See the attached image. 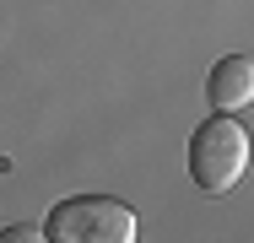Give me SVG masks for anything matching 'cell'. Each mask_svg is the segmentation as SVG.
Listing matches in <instances>:
<instances>
[{
    "label": "cell",
    "instance_id": "6da1fadb",
    "mask_svg": "<svg viewBox=\"0 0 254 243\" xmlns=\"http://www.w3.org/2000/svg\"><path fill=\"white\" fill-rule=\"evenodd\" d=\"M44 233H49V243H135L141 222L114 194H76L49 211Z\"/></svg>",
    "mask_w": 254,
    "mask_h": 243
},
{
    "label": "cell",
    "instance_id": "7a4b0ae2",
    "mask_svg": "<svg viewBox=\"0 0 254 243\" xmlns=\"http://www.w3.org/2000/svg\"><path fill=\"white\" fill-rule=\"evenodd\" d=\"M244 168H249V135H244V124L227 119V114H211L190 135V179H195V189L227 194L244 179Z\"/></svg>",
    "mask_w": 254,
    "mask_h": 243
},
{
    "label": "cell",
    "instance_id": "3957f363",
    "mask_svg": "<svg viewBox=\"0 0 254 243\" xmlns=\"http://www.w3.org/2000/svg\"><path fill=\"white\" fill-rule=\"evenodd\" d=\"M205 97H211L216 114H238L244 103H254V60H249V54L216 60L211 76H205Z\"/></svg>",
    "mask_w": 254,
    "mask_h": 243
},
{
    "label": "cell",
    "instance_id": "277c9868",
    "mask_svg": "<svg viewBox=\"0 0 254 243\" xmlns=\"http://www.w3.org/2000/svg\"><path fill=\"white\" fill-rule=\"evenodd\" d=\"M0 243H49V233L38 222H11V227H0Z\"/></svg>",
    "mask_w": 254,
    "mask_h": 243
}]
</instances>
